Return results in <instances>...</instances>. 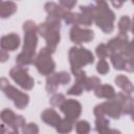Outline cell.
I'll use <instances>...</instances> for the list:
<instances>
[{
  "mask_svg": "<svg viewBox=\"0 0 134 134\" xmlns=\"http://www.w3.org/2000/svg\"><path fill=\"white\" fill-rule=\"evenodd\" d=\"M96 71L99 74H107L109 72V64L105 59H99L97 65H96Z\"/></svg>",
  "mask_w": 134,
  "mask_h": 134,
  "instance_id": "cell-28",
  "label": "cell"
},
{
  "mask_svg": "<svg viewBox=\"0 0 134 134\" xmlns=\"http://www.w3.org/2000/svg\"><path fill=\"white\" fill-rule=\"evenodd\" d=\"M99 84H100V80L97 76L86 77L84 82V89L87 91H91V90H94Z\"/></svg>",
  "mask_w": 134,
  "mask_h": 134,
  "instance_id": "cell-25",
  "label": "cell"
},
{
  "mask_svg": "<svg viewBox=\"0 0 134 134\" xmlns=\"http://www.w3.org/2000/svg\"><path fill=\"white\" fill-rule=\"evenodd\" d=\"M72 126H73V122L70 121L69 119L67 118H64L60 120V122L55 126V129L59 133H68L72 130Z\"/></svg>",
  "mask_w": 134,
  "mask_h": 134,
  "instance_id": "cell-23",
  "label": "cell"
},
{
  "mask_svg": "<svg viewBox=\"0 0 134 134\" xmlns=\"http://www.w3.org/2000/svg\"><path fill=\"white\" fill-rule=\"evenodd\" d=\"M75 130L80 134H85L90 132V124L86 120H80L75 125Z\"/></svg>",
  "mask_w": 134,
  "mask_h": 134,
  "instance_id": "cell-26",
  "label": "cell"
},
{
  "mask_svg": "<svg viewBox=\"0 0 134 134\" xmlns=\"http://www.w3.org/2000/svg\"><path fill=\"white\" fill-rule=\"evenodd\" d=\"M21 131L24 134H37V133H39V128L36 124L30 122V124H27V125L25 124L21 128Z\"/></svg>",
  "mask_w": 134,
  "mask_h": 134,
  "instance_id": "cell-30",
  "label": "cell"
},
{
  "mask_svg": "<svg viewBox=\"0 0 134 134\" xmlns=\"http://www.w3.org/2000/svg\"><path fill=\"white\" fill-rule=\"evenodd\" d=\"M68 55L72 73L79 69H82V67L94 62V55L92 54V52L84 47H71L69 49Z\"/></svg>",
  "mask_w": 134,
  "mask_h": 134,
  "instance_id": "cell-4",
  "label": "cell"
},
{
  "mask_svg": "<svg viewBox=\"0 0 134 134\" xmlns=\"http://www.w3.org/2000/svg\"><path fill=\"white\" fill-rule=\"evenodd\" d=\"M61 109V111L64 113L65 118L69 119L70 121H72L73 124L75 122V120L80 117L81 113H82V105L75 100V99H65L61 106L59 107Z\"/></svg>",
  "mask_w": 134,
  "mask_h": 134,
  "instance_id": "cell-9",
  "label": "cell"
},
{
  "mask_svg": "<svg viewBox=\"0 0 134 134\" xmlns=\"http://www.w3.org/2000/svg\"><path fill=\"white\" fill-rule=\"evenodd\" d=\"M44 8H45V12L47 13L48 16H51V17H55L58 19H64L65 15L67 14L68 9L64 8L63 6L54 3V2H47L45 5H44Z\"/></svg>",
  "mask_w": 134,
  "mask_h": 134,
  "instance_id": "cell-15",
  "label": "cell"
},
{
  "mask_svg": "<svg viewBox=\"0 0 134 134\" xmlns=\"http://www.w3.org/2000/svg\"><path fill=\"white\" fill-rule=\"evenodd\" d=\"M20 46V37L17 34H9L0 39V47L3 50L14 51Z\"/></svg>",
  "mask_w": 134,
  "mask_h": 134,
  "instance_id": "cell-12",
  "label": "cell"
},
{
  "mask_svg": "<svg viewBox=\"0 0 134 134\" xmlns=\"http://www.w3.org/2000/svg\"><path fill=\"white\" fill-rule=\"evenodd\" d=\"M95 52H96V55L99 59H105V58L109 57V54H110V51H109V48H108L107 44H99L96 47Z\"/></svg>",
  "mask_w": 134,
  "mask_h": 134,
  "instance_id": "cell-27",
  "label": "cell"
},
{
  "mask_svg": "<svg viewBox=\"0 0 134 134\" xmlns=\"http://www.w3.org/2000/svg\"><path fill=\"white\" fill-rule=\"evenodd\" d=\"M94 94L99 97V98H106V99H111L115 96V90L112 86L110 85H98L94 89Z\"/></svg>",
  "mask_w": 134,
  "mask_h": 134,
  "instance_id": "cell-17",
  "label": "cell"
},
{
  "mask_svg": "<svg viewBox=\"0 0 134 134\" xmlns=\"http://www.w3.org/2000/svg\"><path fill=\"white\" fill-rule=\"evenodd\" d=\"M52 53L53 52L47 46H45L40 50V52L35 58L34 64L42 75H49L53 73L55 69V63L51 58Z\"/></svg>",
  "mask_w": 134,
  "mask_h": 134,
  "instance_id": "cell-6",
  "label": "cell"
},
{
  "mask_svg": "<svg viewBox=\"0 0 134 134\" xmlns=\"http://www.w3.org/2000/svg\"><path fill=\"white\" fill-rule=\"evenodd\" d=\"M128 43H129V38H128L127 34L119 32V35L117 37L111 39L107 43V46L109 48L110 53L111 52H119Z\"/></svg>",
  "mask_w": 134,
  "mask_h": 134,
  "instance_id": "cell-14",
  "label": "cell"
},
{
  "mask_svg": "<svg viewBox=\"0 0 134 134\" xmlns=\"http://www.w3.org/2000/svg\"><path fill=\"white\" fill-rule=\"evenodd\" d=\"M59 85H60V83H59L57 73H51L47 76V79H46V91L48 93H51V94L55 93Z\"/></svg>",
  "mask_w": 134,
  "mask_h": 134,
  "instance_id": "cell-20",
  "label": "cell"
},
{
  "mask_svg": "<svg viewBox=\"0 0 134 134\" xmlns=\"http://www.w3.org/2000/svg\"><path fill=\"white\" fill-rule=\"evenodd\" d=\"M57 74H58L59 83L61 85H67L70 82V80H71L70 74L68 72H66V71H61V72H58Z\"/></svg>",
  "mask_w": 134,
  "mask_h": 134,
  "instance_id": "cell-32",
  "label": "cell"
},
{
  "mask_svg": "<svg viewBox=\"0 0 134 134\" xmlns=\"http://www.w3.org/2000/svg\"><path fill=\"white\" fill-rule=\"evenodd\" d=\"M83 90H84L83 84H80V83H76V82H75L74 85H72V86L68 89L67 94H69V95H81L82 92H83Z\"/></svg>",
  "mask_w": 134,
  "mask_h": 134,
  "instance_id": "cell-31",
  "label": "cell"
},
{
  "mask_svg": "<svg viewBox=\"0 0 134 134\" xmlns=\"http://www.w3.org/2000/svg\"><path fill=\"white\" fill-rule=\"evenodd\" d=\"M93 113H94L95 117L107 115L109 117L118 119L121 116L122 111H121V107H120L118 100L115 97H113L111 99H108L105 103H102V104L95 106Z\"/></svg>",
  "mask_w": 134,
  "mask_h": 134,
  "instance_id": "cell-7",
  "label": "cell"
},
{
  "mask_svg": "<svg viewBox=\"0 0 134 134\" xmlns=\"http://www.w3.org/2000/svg\"><path fill=\"white\" fill-rule=\"evenodd\" d=\"M118 29L121 34H127L131 29V19L129 16H122L118 21Z\"/></svg>",
  "mask_w": 134,
  "mask_h": 134,
  "instance_id": "cell-24",
  "label": "cell"
},
{
  "mask_svg": "<svg viewBox=\"0 0 134 134\" xmlns=\"http://www.w3.org/2000/svg\"><path fill=\"white\" fill-rule=\"evenodd\" d=\"M64 100H65L64 94H62V93H54V94L50 97L49 103H50V105L53 106V107H60L61 104H62Z\"/></svg>",
  "mask_w": 134,
  "mask_h": 134,
  "instance_id": "cell-29",
  "label": "cell"
},
{
  "mask_svg": "<svg viewBox=\"0 0 134 134\" xmlns=\"http://www.w3.org/2000/svg\"><path fill=\"white\" fill-rule=\"evenodd\" d=\"M111 63L113 64L116 70H126L129 72L133 71V63L132 61H127L119 52H111L109 54Z\"/></svg>",
  "mask_w": 134,
  "mask_h": 134,
  "instance_id": "cell-11",
  "label": "cell"
},
{
  "mask_svg": "<svg viewBox=\"0 0 134 134\" xmlns=\"http://www.w3.org/2000/svg\"><path fill=\"white\" fill-rule=\"evenodd\" d=\"M10 77L23 89L25 90H30L35 86V81L34 79L28 74L27 70L24 69L22 66H16L13 67L9 71Z\"/></svg>",
  "mask_w": 134,
  "mask_h": 134,
  "instance_id": "cell-8",
  "label": "cell"
},
{
  "mask_svg": "<svg viewBox=\"0 0 134 134\" xmlns=\"http://www.w3.org/2000/svg\"><path fill=\"white\" fill-rule=\"evenodd\" d=\"M110 121L105 116H97L95 119V129L99 133H109V132H115L110 130L109 128Z\"/></svg>",
  "mask_w": 134,
  "mask_h": 134,
  "instance_id": "cell-21",
  "label": "cell"
},
{
  "mask_svg": "<svg viewBox=\"0 0 134 134\" xmlns=\"http://www.w3.org/2000/svg\"><path fill=\"white\" fill-rule=\"evenodd\" d=\"M114 97L118 100V103L121 107L122 114H130V115L133 114V110H134L133 98L130 94H127L125 92H119V93L115 94Z\"/></svg>",
  "mask_w": 134,
  "mask_h": 134,
  "instance_id": "cell-13",
  "label": "cell"
},
{
  "mask_svg": "<svg viewBox=\"0 0 134 134\" xmlns=\"http://www.w3.org/2000/svg\"><path fill=\"white\" fill-rule=\"evenodd\" d=\"M93 21L106 34H110L114 29L115 14L109 8L106 0H96Z\"/></svg>",
  "mask_w": 134,
  "mask_h": 134,
  "instance_id": "cell-3",
  "label": "cell"
},
{
  "mask_svg": "<svg viewBox=\"0 0 134 134\" xmlns=\"http://www.w3.org/2000/svg\"><path fill=\"white\" fill-rule=\"evenodd\" d=\"M115 84L127 94H131L134 90V87H133V84L131 83V81L126 76V75H122V74H119L115 77Z\"/></svg>",
  "mask_w": 134,
  "mask_h": 134,
  "instance_id": "cell-19",
  "label": "cell"
},
{
  "mask_svg": "<svg viewBox=\"0 0 134 134\" xmlns=\"http://www.w3.org/2000/svg\"><path fill=\"white\" fill-rule=\"evenodd\" d=\"M76 1L77 0H59L60 5L66 9H68V10H70L71 8L74 7V5L76 4Z\"/></svg>",
  "mask_w": 134,
  "mask_h": 134,
  "instance_id": "cell-33",
  "label": "cell"
},
{
  "mask_svg": "<svg viewBox=\"0 0 134 134\" xmlns=\"http://www.w3.org/2000/svg\"><path fill=\"white\" fill-rule=\"evenodd\" d=\"M9 55L7 53L6 50H3V49H0V63H4L8 60Z\"/></svg>",
  "mask_w": 134,
  "mask_h": 134,
  "instance_id": "cell-34",
  "label": "cell"
},
{
  "mask_svg": "<svg viewBox=\"0 0 134 134\" xmlns=\"http://www.w3.org/2000/svg\"><path fill=\"white\" fill-rule=\"evenodd\" d=\"M16 114L14 113V111H12L10 109H4L0 112V118L1 120L7 125L10 129L13 128L14 124H15V120H16Z\"/></svg>",
  "mask_w": 134,
  "mask_h": 134,
  "instance_id": "cell-22",
  "label": "cell"
},
{
  "mask_svg": "<svg viewBox=\"0 0 134 134\" xmlns=\"http://www.w3.org/2000/svg\"><path fill=\"white\" fill-rule=\"evenodd\" d=\"M6 130H5V128H4V126L3 125H0V133H4Z\"/></svg>",
  "mask_w": 134,
  "mask_h": 134,
  "instance_id": "cell-36",
  "label": "cell"
},
{
  "mask_svg": "<svg viewBox=\"0 0 134 134\" xmlns=\"http://www.w3.org/2000/svg\"><path fill=\"white\" fill-rule=\"evenodd\" d=\"M41 119L45 124H47L51 127H55L60 122L61 116L53 109H46L41 113Z\"/></svg>",
  "mask_w": 134,
  "mask_h": 134,
  "instance_id": "cell-16",
  "label": "cell"
},
{
  "mask_svg": "<svg viewBox=\"0 0 134 134\" xmlns=\"http://www.w3.org/2000/svg\"><path fill=\"white\" fill-rule=\"evenodd\" d=\"M94 38V32L88 28H81L79 25H73L70 29V40L81 45L82 43H88Z\"/></svg>",
  "mask_w": 134,
  "mask_h": 134,
  "instance_id": "cell-10",
  "label": "cell"
},
{
  "mask_svg": "<svg viewBox=\"0 0 134 134\" xmlns=\"http://www.w3.org/2000/svg\"><path fill=\"white\" fill-rule=\"evenodd\" d=\"M60 29H61V20L48 16L45 20V22L38 25V32L41 37H43L46 41V46L52 51H55L57 45L60 43L61 36H60Z\"/></svg>",
  "mask_w": 134,
  "mask_h": 134,
  "instance_id": "cell-1",
  "label": "cell"
},
{
  "mask_svg": "<svg viewBox=\"0 0 134 134\" xmlns=\"http://www.w3.org/2000/svg\"><path fill=\"white\" fill-rule=\"evenodd\" d=\"M110 1H111L112 5H113L114 7L119 8V7H121V5L124 4V2L127 1V0H110Z\"/></svg>",
  "mask_w": 134,
  "mask_h": 134,
  "instance_id": "cell-35",
  "label": "cell"
},
{
  "mask_svg": "<svg viewBox=\"0 0 134 134\" xmlns=\"http://www.w3.org/2000/svg\"><path fill=\"white\" fill-rule=\"evenodd\" d=\"M0 90H2L3 93L8 98L14 100V105L16 106L17 109L22 110L27 107L29 103L28 94L23 93L14 86H12L6 77H0Z\"/></svg>",
  "mask_w": 134,
  "mask_h": 134,
  "instance_id": "cell-5",
  "label": "cell"
},
{
  "mask_svg": "<svg viewBox=\"0 0 134 134\" xmlns=\"http://www.w3.org/2000/svg\"><path fill=\"white\" fill-rule=\"evenodd\" d=\"M17 12V5L13 1H2L0 0V18L5 19L10 17Z\"/></svg>",
  "mask_w": 134,
  "mask_h": 134,
  "instance_id": "cell-18",
  "label": "cell"
},
{
  "mask_svg": "<svg viewBox=\"0 0 134 134\" xmlns=\"http://www.w3.org/2000/svg\"><path fill=\"white\" fill-rule=\"evenodd\" d=\"M38 29L24 30V44L22 52H20L16 58V63L19 66H28L34 63L36 55V48L38 45Z\"/></svg>",
  "mask_w": 134,
  "mask_h": 134,
  "instance_id": "cell-2",
  "label": "cell"
}]
</instances>
